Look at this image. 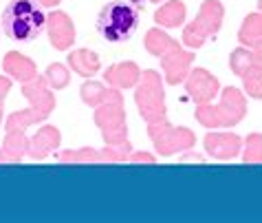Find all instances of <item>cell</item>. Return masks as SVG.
<instances>
[{
    "label": "cell",
    "mask_w": 262,
    "mask_h": 223,
    "mask_svg": "<svg viewBox=\"0 0 262 223\" xmlns=\"http://www.w3.org/2000/svg\"><path fill=\"white\" fill-rule=\"evenodd\" d=\"M139 27V7L128 0H113L101 7L97 16V31L106 42H126Z\"/></svg>",
    "instance_id": "2"
},
{
    "label": "cell",
    "mask_w": 262,
    "mask_h": 223,
    "mask_svg": "<svg viewBox=\"0 0 262 223\" xmlns=\"http://www.w3.org/2000/svg\"><path fill=\"white\" fill-rule=\"evenodd\" d=\"M258 7H260V11H262V0H260V3H258Z\"/></svg>",
    "instance_id": "8"
},
{
    "label": "cell",
    "mask_w": 262,
    "mask_h": 223,
    "mask_svg": "<svg viewBox=\"0 0 262 223\" xmlns=\"http://www.w3.org/2000/svg\"><path fill=\"white\" fill-rule=\"evenodd\" d=\"M183 18H185V7L181 0H172V3H167L155 13V20L163 27H177L183 23Z\"/></svg>",
    "instance_id": "4"
},
{
    "label": "cell",
    "mask_w": 262,
    "mask_h": 223,
    "mask_svg": "<svg viewBox=\"0 0 262 223\" xmlns=\"http://www.w3.org/2000/svg\"><path fill=\"white\" fill-rule=\"evenodd\" d=\"M47 27V13L38 0H11L3 11V31L13 42H33Z\"/></svg>",
    "instance_id": "1"
},
{
    "label": "cell",
    "mask_w": 262,
    "mask_h": 223,
    "mask_svg": "<svg viewBox=\"0 0 262 223\" xmlns=\"http://www.w3.org/2000/svg\"><path fill=\"white\" fill-rule=\"evenodd\" d=\"M40 5H45V7H53V5H57L60 0H38Z\"/></svg>",
    "instance_id": "7"
},
{
    "label": "cell",
    "mask_w": 262,
    "mask_h": 223,
    "mask_svg": "<svg viewBox=\"0 0 262 223\" xmlns=\"http://www.w3.org/2000/svg\"><path fill=\"white\" fill-rule=\"evenodd\" d=\"M262 38V16L260 13H253L245 20V27L243 31H240V40L245 42V45H253V40H260Z\"/></svg>",
    "instance_id": "5"
},
{
    "label": "cell",
    "mask_w": 262,
    "mask_h": 223,
    "mask_svg": "<svg viewBox=\"0 0 262 223\" xmlns=\"http://www.w3.org/2000/svg\"><path fill=\"white\" fill-rule=\"evenodd\" d=\"M49 23V31H51V40L57 49H64L73 42V23L64 16V13H53L51 18H47Z\"/></svg>",
    "instance_id": "3"
},
{
    "label": "cell",
    "mask_w": 262,
    "mask_h": 223,
    "mask_svg": "<svg viewBox=\"0 0 262 223\" xmlns=\"http://www.w3.org/2000/svg\"><path fill=\"white\" fill-rule=\"evenodd\" d=\"M253 45H256V57L262 62V38H260L258 42H253Z\"/></svg>",
    "instance_id": "6"
}]
</instances>
